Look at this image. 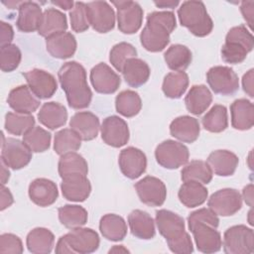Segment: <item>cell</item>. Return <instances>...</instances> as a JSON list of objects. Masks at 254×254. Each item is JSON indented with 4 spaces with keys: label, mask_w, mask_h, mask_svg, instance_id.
Returning a JSON list of instances; mask_svg holds the SVG:
<instances>
[{
    "label": "cell",
    "mask_w": 254,
    "mask_h": 254,
    "mask_svg": "<svg viewBox=\"0 0 254 254\" xmlns=\"http://www.w3.org/2000/svg\"><path fill=\"white\" fill-rule=\"evenodd\" d=\"M58 77L69 107L83 109L89 106L92 92L87 84L86 71L79 63L72 61L64 64L58 71Z\"/></svg>",
    "instance_id": "6da1fadb"
},
{
    "label": "cell",
    "mask_w": 254,
    "mask_h": 254,
    "mask_svg": "<svg viewBox=\"0 0 254 254\" xmlns=\"http://www.w3.org/2000/svg\"><path fill=\"white\" fill-rule=\"evenodd\" d=\"M177 22L172 11H154L147 16V23L140 34V42L145 50L158 53L170 43V35Z\"/></svg>",
    "instance_id": "7a4b0ae2"
},
{
    "label": "cell",
    "mask_w": 254,
    "mask_h": 254,
    "mask_svg": "<svg viewBox=\"0 0 254 254\" xmlns=\"http://www.w3.org/2000/svg\"><path fill=\"white\" fill-rule=\"evenodd\" d=\"M156 224L172 252L189 254L193 251L190 236L185 229V220L182 216L168 209H160L156 211Z\"/></svg>",
    "instance_id": "3957f363"
},
{
    "label": "cell",
    "mask_w": 254,
    "mask_h": 254,
    "mask_svg": "<svg viewBox=\"0 0 254 254\" xmlns=\"http://www.w3.org/2000/svg\"><path fill=\"white\" fill-rule=\"evenodd\" d=\"M178 17L182 26L196 37H205L213 29V22L201 1H185L178 9Z\"/></svg>",
    "instance_id": "277c9868"
},
{
    "label": "cell",
    "mask_w": 254,
    "mask_h": 254,
    "mask_svg": "<svg viewBox=\"0 0 254 254\" xmlns=\"http://www.w3.org/2000/svg\"><path fill=\"white\" fill-rule=\"evenodd\" d=\"M99 236L91 228L78 227L60 237L56 245L58 254H88L96 251L99 247Z\"/></svg>",
    "instance_id": "5b68a950"
},
{
    "label": "cell",
    "mask_w": 254,
    "mask_h": 254,
    "mask_svg": "<svg viewBox=\"0 0 254 254\" xmlns=\"http://www.w3.org/2000/svg\"><path fill=\"white\" fill-rule=\"evenodd\" d=\"M254 38L244 25L231 28L225 37L221 48V59L228 64L242 63L249 52L253 50Z\"/></svg>",
    "instance_id": "8992f818"
},
{
    "label": "cell",
    "mask_w": 254,
    "mask_h": 254,
    "mask_svg": "<svg viewBox=\"0 0 254 254\" xmlns=\"http://www.w3.org/2000/svg\"><path fill=\"white\" fill-rule=\"evenodd\" d=\"M223 251L227 254H250L254 251V232L246 225L229 227L223 235Z\"/></svg>",
    "instance_id": "52a82bcc"
},
{
    "label": "cell",
    "mask_w": 254,
    "mask_h": 254,
    "mask_svg": "<svg viewBox=\"0 0 254 254\" xmlns=\"http://www.w3.org/2000/svg\"><path fill=\"white\" fill-rule=\"evenodd\" d=\"M189 149L183 143L175 140H166L160 143L155 150L157 163L163 168L174 170L189 162Z\"/></svg>",
    "instance_id": "ba28073f"
},
{
    "label": "cell",
    "mask_w": 254,
    "mask_h": 254,
    "mask_svg": "<svg viewBox=\"0 0 254 254\" xmlns=\"http://www.w3.org/2000/svg\"><path fill=\"white\" fill-rule=\"evenodd\" d=\"M206 81L216 94L231 95L238 90L239 80L237 74L229 66L215 65L206 72Z\"/></svg>",
    "instance_id": "9c48e42d"
},
{
    "label": "cell",
    "mask_w": 254,
    "mask_h": 254,
    "mask_svg": "<svg viewBox=\"0 0 254 254\" xmlns=\"http://www.w3.org/2000/svg\"><path fill=\"white\" fill-rule=\"evenodd\" d=\"M1 161L13 170L26 167L32 159V151L27 145L16 138H4L2 134Z\"/></svg>",
    "instance_id": "30bf717a"
},
{
    "label": "cell",
    "mask_w": 254,
    "mask_h": 254,
    "mask_svg": "<svg viewBox=\"0 0 254 254\" xmlns=\"http://www.w3.org/2000/svg\"><path fill=\"white\" fill-rule=\"evenodd\" d=\"M117 9L118 29L123 34H134L142 26L143 9L135 1H112Z\"/></svg>",
    "instance_id": "8fae6325"
},
{
    "label": "cell",
    "mask_w": 254,
    "mask_h": 254,
    "mask_svg": "<svg viewBox=\"0 0 254 254\" xmlns=\"http://www.w3.org/2000/svg\"><path fill=\"white\" fill-rule=\"evenodd\" d=\"M209 209L216 215L230 216L242 207V196L237 190L222 189L210 195L207 201Z\"/></svg>",
    "instance_id": "7c38bea8"
},
{
    "label": "cell",
    "mask_w": 254,
    "mask_h": 254,
    "mask_svg": "<svg viewBox=\"0 0 254 254\" xmlns=\"http://www.w3.org/2000/svg\"><path fill=\"white\" fill-rule=\"evenodd\" d=\"M140 200L149 206H161L167 197L165 184L158 178L147 176L135 184Z\"/></svg>",
    "instance_id": "4fadbf2b"
},
{
    "label": "cell",
    "mask_w": 254,
    "mask_h": 254,
    "mask_svg": "<svg viewBox=\"0 0 254 254\" xmlns=\"http://www.w3.org/2000/svg\"><path fill=\"white\" fill-rule=\"evenodd\" d=\"M89 25L98 33H107L114 28L115 13L109 3L92 1L86 4Z\"/></svg>",
    "instance_id": "5bb4252c"
},
{
    "label": "cell",
    "mask_w": 254,
    "mask_h": 254,
    "mask_svg": "<svg viewBox=\"0 0 254 254\" xmlns=\"http://www.w3.org/2000/svg\"><path fill=\"white\" fill-rule=\"evenodd\" d=\"M101 138L109 146L120 148L129 141V128L124 119L111 115L103 119L100 126Z\"/></svg>",
    "instance_id": "9a60e30c"
},
{
    "label": "cell",
    "mask_w": 254,
    "mask_h": 254,
    "mask_svg": "<svg viewBox=\"0 0 254 254\" xmlns=\"http://www.w3.org/2000/svg\"><path fill=\"white\" fill-rule=\"evenodd\" d=\"M26 78L27 85L33 93L40 99H48L52 97L58 88V82L50 72L34 68L23 73Z\"/></svg>",
    "instance_id": "2e32d148"
},
{
    "label": "cell",
    "mask_w": 254,
    "mask_h": 254,
    "mask_svg": "<svg viewBox=\"0 0 254 254\" xmlns=\"http://www.w3.org/2000/svg\"><path fill=\"white\" fill-rule=\"evenodd\" d=\"M118 164L122 174L128 179L134 180L139 178L146 171L147 158L140 149L128 147L120 152Z\"/></svg>",
    "instance_id": "e0dca14e"
},
{
    "label": "cell",
    "mask_w": 254,
    "mask_h": 254,
    "mask_svg": "<svg viewBox=\"0 0 254 254\" xmlns=\"http://www.w3.org/2000/svg\"><path fill=\"white\" fill-rule=\"evenodd\" d=\"M90 81L94 90L102 94L114 93L121 83L120 76L104 63H99L91 68Z\"/></svg>",
    "instance_id": "ac0fdd59"
},
{
    "label": "cell",
    "mask_w": 254,
    "mask_h": 254,
    "mask_svg": "<svg viewBox=\"0 0 254 254\" xmlns=\"http://www.w3.org/2000/svg\"><path fill=\"white\" fill-rule=\"evenodd\" d=\"M189 228L193 235L198 251L208 254L221 249V235L216 228L205 223H194L189 226Z\"/></svg>",
    "instance_id": "d6986e66"
},
{
    "label": "cell",
    "mask_w": 254,
    "mask_h": 254,
    "mask_svg": "<svg viewBox=\"0 0 254 254\" xmlns=\"http://www.w3.org/2000/svg\"><path fill=\"white\" fill-rule=\"evenodd\" d=\"M61 189L64 198L69 201H84L90 194L91 185L86 176L73 174L62 179Z\"/></svg>",
    "instance_id": "ffe728a7"
},
{
    "label": "cell",
    "mask_w": 254,
    "mask_h": 254,
    "mask_svg": "<svg viewBox=\"0 0 254 254\" xmlns=\"http://www.w3.org/2000/svg\"><path fill=\"white\" fill-rule=\"evenodd\" d=\"M7 102L15 112L22 114H32L41 104L40 98L26 84L13 88L9 92Z\"/></svg>",
    "instance_id": "44dd1931"
},
{
    "label": "cell",
    "mask_w": 254,
    "mask_h": 254,
    "mask_svg": "<svg viewBox=\"0 0 254 254\" xmlns=\"http://www.w3.org/2000/svg\"><path fill=\"white\" fill-rule=\"evenodd\" d=\"M28 192L31 200L42 207L53 204L59 196L56 183L45 178L34 180L29 186Z\"/></svg>",
    "instance_id": "7402d4cb"
},
{
    "label": "cell",
    "mask_w": 254,
    "mask_h": 254,
    "mask_svg": "<svg viewBox=\"0 0 254 254\" xmlns=\"http://www.w3.org/2000/svg\"><path fill=\"white\" fill-rule=\"evenodd\" d=\"M46 48L53 58L68 59L76 51V40L69 32L58 33L46 39Z\"/></svg>",
    "instance_id": "603a6c76"
},
{
    "label": "cell",
    "mask_w": 254,
    "mask_h": 254,
    "mask_svg": "<svg viewBox=\"0 0 254 254\" xmlns=\"http://www.w3.org/2000/svg\"><path fill=\"white\" fill-rule=\"evenodd\" d=\"M69 126L83 141H90L96 138L100 128L98 117L89 111L76 112L71 117Z\"/></svg>",
    "instance_id": "cb8c5ba5"
},
{
    "label": "cell",
    "mask_w": 254,
    "mask_h": 254,
    "mask_svg": "<svg viewBox=\"0 0 254 254\" xmlns=\"http://www.w3.org/2000/svg\"><path fill=\"white\" fill-rule=\"evenodd\" d=\"M18 10L17 28L24 33L38 31L43 17L41 6L33 1H23Z\"/></svg>",
    "instance_id": "d4e9b609"
},
{
    "label": "cell",
    "mask_w": 254,
    "mask_h": 254,
    "mask_svg": "<svg viewBox=\"0 0 254 254\" xmlns=\"http://www.w3.org/2000/svg\"><path fill=\"white\" fill-rule=\"evenodd\" d=\"M200 127L197 119L189 115L179 116L170 124V133L184 143H193L199 136Z\"/></svg>",
    "instance_id": "484cf974"
},
{
    "label": "cell",
    "mask_w": 254,
    "mask_h": 254,
    "mask_svg": "<svg viewBox=\"0 0 254 254\" xmlns=\"http://www.w3.org/2000/svg\"><path fill=\"white\" fill-rule=\"evenodd\" d=\"M206 163L216 176L229 177L234 174L239 159L228 150H216L208 155Z\"/></svg>",
    "instance_id": "4316f807"
},
{
    "label": "cell",
    "mask_w": 254,
    "mask_h": 254,
    "mask_svg": "<svg viewBox=\"0 0 254 254\" xmlns=\"http://www.w3.org/2000/svg\"><path fill=\"white\" fill-rule=\"evenodd\" d=\"M231 125L234 129L244 131L252 128L254 124V106L246 98H239L230 105Z\"/></svg>",
    "instance_id": "83f0119b"
},
{
    "label": "cell",
    "mask_w": 254,
    "mask_h": 254,
    "mask_svg": "<svg viewBox=\"0 0 254 254\" xmlns=\"http://www.w3.org/2000/svg\"><path fill=\"white\" fill-rule=\"evenodd\" d=\"M128 224L132 235L139 239L149 240L152 239L155 234V222L152 216L143 210L135 209L128 215Z\"/></svg>",
    "instance_id": "f1b7e54d"
},
{
    "label": "cell",
    "mask_w": 254,
    "mask_h": 254,
    "mask_svg": "<svg viewBox=\"0 0 254 254\" xmlns=\"http://www.w3.org/2000/svg\"><path fill=\"white\" fill-rule=\"evenodd\" d=\"M121 72L128 85L139 87L148 81L151 70L148 64L143 60L131 58L125 63Z\"/></svg>",
    "instance_id": "f546056e"
},
{
    "label": "cell",
    "mask_w": 254,
    "mask_h": 254,
    "mask_svg": "<svg viewBox=\"0 0 254 254\" xmlns=\"http://www.w3.org/2000/svg\"><path fill=\"white\" fill-rule=\"evenodd\" d=\"M38 119L44 126L55 130L65 124L67 111L66 108L59 102H46L42 105L38 113Z\"/></svg>",
    "instance_id": "4dcf8cb0"
},
{
    "label": "cell",
    "mask_w": 254,
    "mask_h": 254,
    "mask_svg": "<svg viewBox=\"0 0 254 254\" xmlns=\"http://www.w3.org/2000/svg\"><path fill=\"white\" fill-rule=\"evenodd\" d=\"M67 29L66 16L58 9L48 8L43 12V17L38 30L40 36L46 39Z\"/></svg>",
    "instance_id": "1f68e13d"
},
{
    "label": "cell",
    "mask_w": 254,
    "mask_h": 254,
    "mask_svg": "<svg viewBox=\"0 0 254 254\" xmlns=\"http://www.w3.org/2000/svg\"><path fill=\"white\" fill-rule=\"evenodd\" d=\"M26 244L28 250L33 254H49L53 250L55 236L48 228L36 227L28 233Z\"/></svg>",
    "instance_id": "d6a6232c"
},
{
    "label": "cell",
    "mask_w": 254,
    "mask_h": 254,
    "mask_svg": "<svg viewBox=\"0 0 254 254\" xmlns=\"http://www.w3.org/2000/svg\"><path fill=\"white\" fill-rule=\"evenodd\" d=\"M212 102V94L204 84L192 85L185 97L187 109L194 115L203 113Z\"/></svg>",
    "instance_id": "836d02e7"
},
{
    "label": "cell",
    "mask_w": 254,
    "mask_h": 254,
    "mask_svg": "<svg viewBox=\"0 0 254 254\" xmlns=\"http://www.w3.org/2000/svg\"><path fill=\"white\" fill-rule=\"evenodd\" d=\"M207 194V189L203 184L195 181L184 182L178 192L180 201L189 208L201 205L206 200Z\"/></svg>",
    "instance_id": "e575fe53"
},
{
    "label": "cell",
    "mask_w": 254,
    "mask_h": 254,
    "mask_svg": "<svg viewBox=\"0 0 254 254\" xmlns=\"http://www.w3.org/2000/svg\"><path fill=\"white\" fill-rule=\"evenodd\" d=\"M99 230L107 240L120 241L127 234V224L123 217L114 213H107L100 218Z\"/></svg>",
    "instance_id": "d590c367"
},
{
    "label": "cell",
    "mask_w": 254,
    "mask_h": 254,
    "mask_svg": "<svg viewBox=\"0 0 254 254\" xmlns=\"http://www.w3.org/2000/svg\"><path fill=\"white\" fill-rule=\"evenodd\" d=\"M58 170L60 177L63 179L73 174H81L86 176L88 173V166L85 159L76 152H69L61 156Z\"/></svg>",
    "instance_id": "8d00e7d4"
},
{
    "label": "cell",
    "mask_w": 254,
    "mask_h": 254,
    "mask_svg": "<svg viewBox=\"0 0 254 254\" xmlns=\"http://www.w3.org/2000/svg\"><path fill=\"white\" fill-rule=\"evenodd\" d=\"M190 50L180 44L172 45L164 54V59L169 68L175 71H184L191 63Z\"/></svg>",
    "instance_id": "74e56055"
},
{
    "label": "cell",
    "mask_w": 254,
    "mask_h": 254,
    "mask_svg": "<svg viewBox=\"0 0 254 254\" xmlns=\"http://www.w3.org/2000/svg\"><path fill=\"white\" fill-rule=\"evenodd\" d=\"M58 213L61 223L68 229L83 226L88 218L86 209L76 204H65L59 208Z\"/></svg>",
    "instance_id": "f35d334b"
},
{
    "label": "cell",
    "mask_w": 254,
    "mask_h": 254,
    "mask_svg": "<svg viewBox=\"0 0 254 254\" xmlns=\"http://www.w3.org/2000/svg\"><path fill=\"white\" fill-rule=\"evenodd\" d=\"M116 111L124 117H133L137 115L142 108L140 95L134 90H123L115 98Z\"/></svg>",
    "instance_id": "ab89813d"
},
{
    "label": "cell",
    "mask_w": 254,
    "mask_h": 254,
    "mask_svg": "<svg viewBox=\"0 0 254 254\" xmlns=\"http://www.w3.org/2000/svg\"><path fill=\"white\" fill-rule=\"evenodd\" d=\"M189 86V75L185 71H172L163 80L162 89L169 98L177 99L182 97Z\"/></svg>",
    "instance_id": "60d3db41"
},
{
    "label": "cell",
    "mask_w": 254,
    "mask_h": 254,
    "mask_svg": "<svg viewBox=\"0 0 254 254\" xmlns=\"http://www.w3.org/2000/svg\"><path fill=\"white\" fill-rule=\"evenodd\" d=\"M212 174L213 173L206 162L193 160L183 168L181 178L183 182L195 181L203 185H207L212 180Z\"/></svg>",
    "instance_id": "b9f144b4"
},
{
    "label": "cell",
    "mask_w": 254,
    "mask_h": 254,
    "mask_svg": "<svg viewBox=\"0 0 254 254\" xmlns=\"http://www.w3.org/2000/svg\"><path fill=\"white\" fill-rule=\"evenodd\" d=\"M80 146L81 138L71 128H64L55 135L54 150L60 156L69 152H75Z\"/></svg>",
    "instance_id": "7bdbcfd3"
},
{
    "label": "cell",
    "mask_w": 254,
    "mask_h": 254,
    "mask_svg": "<svg viewBox=\"0 0 254 254\" xmlns=\"http://www.w3.org/2000/svg\"><path fill=\"white\" fill-rule=\"evenodd\" d=\"M202 126L205 130L212 133H220L228 126L226 107L215 104L201 119Z\"/></svg>",
    "instance_id": "ee69618b"
},
{
    "label": "cell",
    "mask_w": 254,
    "mask_h": 254,
    "mask_svg": "<svg viewBox=\"0 0 254 254\" xmlns=\"http://www.w3.org/2000/svg\"><path fill=\"white\" fill-rule=\"evenodd\" d=\"M35 126V118L32 114L8 112L5 115V130L13 135H24Z\"/></svg>",
    "instance_id": "f6af8a7d"
},
{
    "label": "cell",
    "mask_w": 254,
    "mask_h": 254,
    "mask_svg": "<svg viewBox=\"0 0 254 254\" xmlns=\"http://www.w3.org/2000/svg\"><path fill=\"white\" fill-rule=\"evenodd\" d=\"M52 135L40 126H34L23 135V142L34 153L47 151L51 145Z\"/></svg>",
    "instance_id": "bcb514c9"
},
{
    "label": "cell",
    "mask_w": 254,
    "mask_h": 254,
    "mask_svg": "<svg viewBox=\"0 0 254 254\" xmlns=\"http://www.w3.org/2000/svg\"><path fill=\"white\" fill-rule=\"evenodd\" d=\"M136 56L137 51L133 45L126 42H121L114 45L111 49L109 61L118 71H122L125 63L131 58H136Z\"/></svg>",
    "instance_id": "7dc6e473"
},
{
    "label": "cell",
    "mask_w": 254,
    "mask_h": 254,
    "mask_svg": "<svg viewBox=\"0 0 254 254\" xmlns=\"http://www.w3.org/2000/svg\"><path fill=\"white\" fill-rule=\"evenodd\" d=\"M22 54L20 49L14 44L2 46L0 49V67L4 72L16 69L21 62Z\"/></svg>",
    "instance_id": "c3c4849f"
},
{
    "label": "cell",
    "mask_w": 254,
    "mask_h": 254,
    "mask_svg": "<svg viewBox=\"0 0 254 254\" xmlns=\"http://www.w3.org/2000/svg\"><path fill=\"white\" fill-rule=\"evenodd\" d=\"M70 26L76 33H82L89 27L86 13V4L83 2H74L73 8L69 11Z\"/></svg>",
    "instance_id": "681fc988"
},
{
    "label": "cell",
    "mask_w": 254,
    "mask_h": 254,
    "mask_svg": "<svg viewBox=\"0 0 254 254\" xmlns=\"http://www.w3.org/2000/svg\"><path fill=\"white\" fill-rule=\"evenodd\" d=\"M194 223H205L214 228H217L219 224V218L209 208H199L197 210L192 211L188 216L189 226Z\"/></svg>",
    "instance_id": "f907efd6"
},
{
    "label": "cell",
    "mask_w": 254,
    "mask_h": 254,
    "mask_svg": "<svg viewBox=\"0 0 254 254\" xmlns=\"http://www.w3.org/2000/svg\"><path fill=\"white\" fill-rule=\"evenodd\" d=\"M24 248L22 240L12 233H4L0 236V253L21 254Z\"/></svg>",
    "instance_id": "816d5d0a"
},
{
    "label": "cell",
    "mask_w": 254,
    "mask_h": 254,
    "mask_svg": "<svg viewBox=\"0 0 254 254\" xmlns=\"http://www.w3.org/2000/svg\"><path fill=\"white\" fill-rule=\"evenodd\" d=\"M0 44L1 47L11 44L13 37H14V31L10 24L1 21L0 22Z\"/></svg>",
    "instance_id": "f5cc1de1"
},
{
    "label": "cell",
    "mask_w": 254,
    "mask_h": 254,
    "mask_svg": "<svg viewBox=\"0 0 254 254\" xmlns=\"http://www.w3.org/2000/svg\"><path fill=\"white\" fill-rule=\"evenodd\" d=\"M240 11L247 25L252 29L253 27V15H254V2L253 1H243L240 5Z\"/></svg>",
    "instance_id": "db71d44e"
},
{
    "label": "cell",
    "mask_w": 254,
    "mask_h": 254,
    "mask_svg": "<svg viewBox=\"0 0 254 254\" xmlns=\"http://www.w3.org/2000/svg\"><path fill=\"white\" fill-rule=\"evenodd\" d=\"M254 69L251 68L249 69L242 77V87L243 90L250 96L253 97L254 96V92H253V78H254Z\"/></svg>",
    "instance_id": "11a10c76"
},
{
    "label": "cell",
    "mask_w": 254,
    "mask_h": 254,
    "mask_svg": "<svg viewBox=\"0 0 254 254\" xmlns=\"http://www.w3.org/2000/svg\"><path fill=\"white\" fill-rule=\"evenodd\" d=\"M0 193H1V199H0V209L4 210L7 207H9L13 201V195L10 191V190L8 188H6L4 185H1V190H0Z\"/></svg>",
    "instance_id": "9f6ffc18"
},
{
    "label": "cell",
    "mask_w": 254,
    "mask_h": 254,
    "mask_svg": "<svg viewBox=\"0 0 254 254\" xmlns=\"http://www.w3.org/2000/svg\"><path fill=\"white\" fill-rule=\"evenodd\" d=\"M242 198L249 205L253 206V185L249 184L242 190Z\"/></svg>",
    "instance_id": "6f0895ef"
},
{
    "label": "cell",
    "mask_w": 254,
    "mask_h": 254,
    "mask_svg": "<svg viewBox=\"0 0 254 254\" xmlns=\"http://www.w3.org/2000/svg\"><path fill=\"white\" fill-rule=\"evenodd\" d=\"M0 165H1V185H5L10 178V172L8 169L9 167L3 161H1Z\"/></svg>",
    "instance_id": "680465c9"
},
{
    "label": "cell",
    "mask_w": 254,
    "mask_h": 254,
    "mask_svg": "<svg viewBox=\"0 0 254 254\" xmlns=\"http://www.w3.org/2000/svg\"><path fill=\"white\" fill-rule=\"evenodd\" d=\"M154 4L159 7V8H175L177 7L180 2L179 1H172V0H169V1H155Z\"/></svg>",
    "instance_id": "91938a15"
},
{
    "label": "cell",
    "mask_w": 254,
    "mask_h": 254,
    "mask_svg": "<svg viewBox=\"0 0 254 254\" xmlns=\"http://www.w3.org/2000/svg\"><path fill=\"white\" fill-rule=\"evenodd\" d=\"M52 4L64 9V10H70L74 6L73 1H52Z\"/></svg>",
    "instance_id": "94428289"
},
{
    "label": "cell",
    "mask_w": 254,
    "mask_h": 254,
    "mask_svg": "<svg viewBox=\"0 0 254 254\" xmlns=\"http://www.w3.org/2000/svg\"><path fill=\"white\" fill-rule=\"evenodd\" d=\"M109 253H129V250L126 249L123 245H114L109 250Z\"/></svg>",
    "instance_id": "6125c7cd"
},
{
    "label": "cell",
    "mask_w": 254,
    "mask_h": 254,
    "mask_svg": "<svg viewBox=\"0 0 254 254\" xmlns=\"http://www.w3.org/2000/svg\"><path fill=\"white\" fill-rule=\"evenodd\" d=\"M22 2H23V1H8V2L2 1V3H3L5 6H7L9 9H15V8H18V9H19V7H20V5L22 4Z\"/></svg>",
    "instance_id": "be15d7a7"
},
{
    "label": "cell",
    "mask_w": 254,
    "mask_h": 254,
    "mask_svg": "<svg viewBox=\"0 0 254 254\" xmlns=\"http://www.w3.org/2000/svg\"><path fill=\"white\" fill-rule=\"evenodd\" d=\"M252 213H253V211H252V209L248 212V221H249V224L250 225H253V220H252Z\"/></svg>",
    "instance_id": "e7e4bbea"
}]
</instances>
